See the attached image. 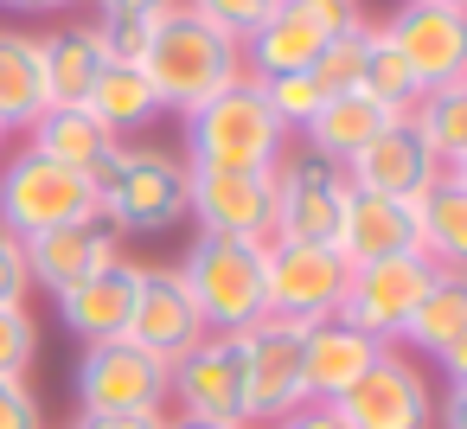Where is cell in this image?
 <instances>
[{"mask_svg": "<svg viewBox=\"0 0 467 429\" xmlns=\"http://www.w3.org/2000/svg\"><path fill=\"white\" fill-rule=\"evenodd\" d=\"M141 71H148V84H154V97H161L167 116H186V110H199L205 97H218V90H231L237 78H250V71H244V46H237L231 33L205 26L199 14H186L180 0L154 20V46H148Z\"/></svg>", "mask_w": 467, "mask_h": 429, "instance_id": "6da1fadb", "label": "cell"}, {"mask_svg": "<svg viewBox=\"0 0 467 429\" xmlns=\"http://www.w3.org/2000/svg\"><path fill=\"white\" fill-rule=\"evenodd\" d=\"M97 218L116 237H167L186 225V161L161 141H122L97 173Z\"/></svg>", "mask_w": 467, "mask_h": 429, "instance_id": "7a4b0ae2", "label": "cell"}, {"mask_svg": "<svg viewBox=\"0 0 467 429\" xmlns=\"http://www.w3.org/2000/svg\"><path fill=\"white\" fill-rule=\"evenodd\" d=\"M180 129H186V148H180L186 167H275L295 148V135L263 103L256 78H237L231 90H218L199 110H186Z\"/></svg>", "mask_w": 467, "mask_h": 429, "instance_id": "3957f363", "label": "cell"}, {"mask_svg": "<svg viewBox=\"0 0 467 429\" xmlns=\"http://www.w3.org/2000/svg\"><path fill=\"white\" fill-rule=\"evenodd\" d=\"M205 333H244L269 314V295H263V244H244V237H192L186 256L173 263Z\"/></svg>", "mask_w": 467, "mask_h": 429, "instance_id": "277c9868", "label": "cell"}, {"mask_svg": "<svg viewBox=\"0 0 467 429\" xmlns=\"http://www.w3.org/2000/svg\"><path fill=\"white\" fill-rule=\"evenodd\" d=\"M78 218H97V180L90 173H71V167L33 154L26 141L0 154V225L14 237H39V231H58Z\"/></svg>", "mask_w": 467, "mask_h": 429, "instance_id": "5b68a950", "label": "cell"}, {"mask_svg": "<svg viewBox=\"0 0 467 429\" xmlns=\"http://www.w3.org/2000/svg\"><path fill=\"white\" fill-rule=\"evenodd\" d=\"M167 410L250 429V371H244V333H205L192 352L167 365Z\"/></svg>", "mask_w": 467, "mask_h": 429, "instance_id": "8992f818", "label": "cell"}, {"mask_svg": "<svg viewBox=\"0 0 467 429\" xmlns=\"http://www.w3.org/2000/svg\"><path fill=\"white\" fill-rule=\"evenodd\" d=\"M365 20V0H282V7L244 39V71L250 78H288L307 71L339 33Z\"/></svg>", "mask_w": 467, "mask_h": 429, "instance_id": "52a82bcc", "label": "cell"}, {"mask_svg": "<svg viewBox=\"0 0 467 429\" xmlns=\"http://www.w3.org/2000/svg\"><path fill=\"white\" fill-rule=\"evenodd\" d=\"M186 218L199 237H275V180L269 167H186Z\"/></svg>", "mask_w": 467, "mask_h": 429, "instance_id": "ba28073f", "label": "cell"}, {"mask_svg": "<svg viewBox=\"0 0 467 429\" xmlns=\"http://www.w3.org/2000/svg\"><path fill=\"white\" fill-rule=\"evenodd\" d=\"M435 378L416 352L384 346L371 359V371L333 403L346 429H435Z\"/></svg>", "mask_w": 467, "mask_h": 429, "instance_id": "9c48e42d", "label": "cell"}, {"mask_svg": "<svg viewBox=\"0 0 467 429\" xmlns=\"http://www.w3.org/2000/svg\"><path fill=\"white\" fill-rule=\"evenodd\" d=\"M346 276L352 269L333 244H288V237L263 244V295H269L275 320H295V327L333 320L339 295H346Z\"/></svg>", "mask_w": 467, "mask_h": 429, "instance_id": "30bf717a", "label": "cell"}, {"mask_svg": "<svg viewBox=\"0 0 467 429\" xmlns=\"http://www.w3.org/2000/svg\"><path fill=\"white\" fill-rule=\"evenodd\" d=\"M78 416H129V410H167V365L141 352L135 340H97L78 352L71 371Z\"/></svg>", "mask_w": 467, "mask_h": 429, "instance_id": "8fae6325", "label": "cell"}, {"mask_svg": "<svg viewBox=\"0 0 467 429\" xmlns=\"http://www.w3.org/2000/svg\"><path fill=\"white\" fill-rule=\"evenodd\" d=\"M435 276H441V269H435L422 250H403V256H384V263H358V269L346 276L339 320L358 327V333H371L378 346H397L403 327H410V314H416V301L429 295Z\"/></svg>", "mask_w": 467, "mask_h": 429, "instance_id": "7c38bea8", "label": "cell"}, {"mask_svg": "<svg viewBox=\"0 0 467 429\" xmlns=\"http://www.w3.org/2000/svg\"><path fill=\"white\" fill-rule=\"evenodd\" d=\"M269 180H275V237H288V244H333L339 212L352 199L346 167H333V161H320L307 148H288L269 167Z\"/></svg>", "mask_w": 467, "mask_h": 429, "instance_id": "4fadbf2b", "label": "cell"}, {"mask_svg": "<svg viewBox=\"0 0 467 429\" xmlns=\"http://www.w3.org/2000/svg\"><path fill=\"white\" fill-rule=\"evenodd\" d=\"M378 39L410 65L422 90L467 78V7H435V0H403L390 20H378Z\"/></svg>", "mask_w": 467, "mask_h": 429, "instance_id": "5bb4252c", "label": "cell"}, {"mask_svg": "<svg viewBox=\"0 0 467 429\" xmlns=\"http://www.w3.org/2000/svg\"><path fill=\"white\" fill-rule=\"evenodd\" d=\"M301 333L295 320L263 314L256 327H244V371H250V429H275L288 410L307 403L301 384Z\"/></svg>", "mask_w": 467, "mask_h": 429, "instance_id": "9a60e30c", "label": "cell"}, {"mask_svg": "<svg viewBox=\"0 0 467 429\" xmlns=\"http://www.w3.org/2000/svg\"><path fill=\"white\" fill-rule=\"evenodd\" d=\"M141 352H154L161 365H173L180 352H192L205 340V320L180 282L173 263H141V282H135V308H129V333Z\"/></svg>", "mask_w": 467, "mask_h": 429, "instance_id": "2e32d148", "label": "cell"}, {"mask_svg": "<svg viewBox=\"0 0 467 429\" xmlns=\"http://www.w3.org/2000/svg\"><path fill=\"white\" fill-rule=\"evenodd\" d=\"M435 173H441V161L422 148V135H416L410 116H390V122L346 161V180H352L358 193H378V199H397V205L422 199Z\"/></svg>", "mask_w": 467, "mask_h": 429, "instance_id": "e0dca14e", "label": "cell"}, {"mask_svg": "<svg viewBox=\"0 0 467 429\" xmlns=\"http://www.w3.org/2000/svg\"><path fill=\"white\" fill-rule=\"evenodd\" d=\"M397 346L448 378H467V269H441L429 282V295L416 301Z\"/></svg>", "mask_w": 467, "mask_h": 429, "instance_id": "ac0fdd59", "label": "cell"}, {"mask_svg": "<svg viewBox=\"0 0 467 429\" xmlns=\"http://www.w3.org/2000/svg\"><path fill=\"white\" fill-rule=\"evenodd\" d=\"M116 256H122V237L103 218H78V225H58V231L26 237V269H33V288H46V295L78 288L84 276H97Z\"/></svg>", "mask_w": 467, "mask_h": 429, "instance_id": "d6986e66", "label": "cell"}, {"mask_svg": "<svg viewBox=\"0 0 467 429\" xmlns=\"http://www.w3.org/2000/svg\"><path fill=\"white\" fill-rule=\"evenodd\" d=\"M135 282H141V263H135V256H116V263H103L97 276H84L78 288L52 295L65 333H78L84 346L122 340V333H129V308H135Z\"/></svg>", "mask_w": 467, "mask_h": 429, "instance_id": "ffe728a7", "label": "cell"}, {"mask_svg": "<svg viewBox=\"0 0 467 429\" xmlns=\"http://www.w3.org/2000/svg\"><path fill=\"white\" fill-rule=\"evenodd\" d=\"M378 352H384V346H378L371 333L346 327L339 314H333V320H314V327L301 333V384H307V403H339V397L371 371Z\"/></svg>", "mask_w": 467, "mask_h": 429, "instance_id": "44dd1931", "label": "cell"}, {"mask_svg": "<svg viewBox=\"0 0 467 429\" xmlns=\"http://www.w3.org/2000/svg\"><path fill=\"white\" fill-rule=\"evenodd\" d=\"M39 58H46V110H84L109 65L97 20H65V26L39 33Z\"/></svg>", "mask_w": 467, "mask_h": 429, "instance_id": "7402d4cb", "label": "cell"}, {"mask_svg": "<svg viewBox=\"0 0 467 429\" xmlns=\"http://www.w3.org/2000/svg\"><path fill=\"white\" fill-rule=\"evenodd\" d=\"M333 250L346 256V269L403 256V250H416V218H410V205L352 186V199H346V212H339V231H333Z\"/></svg>", "mask_w": 467, "mask_h": 429, "instance_id": "603a6c76", "label": "cell"}, {"mask_svg": "<svg viewBox=\"0 0 467 429\" xmlns=\"http://www.w3.org/2000/svg\"><path fill=\"white\" fill-rule=\"evenodd\" d=\"M410 218H416V250L435 269H467V173L461 167H441L429 193L410 199Z\"/></svg>", "mask_w": 467, "mask_h": 429, "instance_id": "cb8c5ba5", "label": "cell"}, {"mask_svg": "<svg viewBox=\"0 0 467 429\" xmlns=\"http://www.w3.org/2000/svg\"><path fill=\"white\" fill-rule=\"evenodd\" d=\"M33 154H46V161H58V167H71V173H103L109 167V154L122 148L90 110H39V122L20 135Z\"/></svg>", "mask_w": 467, "mask_h": 429, "instance_id": "d4e9b609", "label": "cell"}, {"mask_svg": "<svg viewBox=\"0 0 467 429\" xmlns=\"http://www.w3.org/2000/svg\"><path fill=\"white\" fill-rule=\"evenodd\" d=\"M46 110V58H39V33L26 26H0V129L26 135Z\"/></svg>", "mask_w": 467, "mask_h": 429, "instance_id": "484cf974", "label": "cell"}, {"mask_svg": "<svg viewBox=\"0 0 467 429\" xmlns=\"http://www.w3.org/2000/svg\"><path fill=\"white\" fill-rule=\"evenodd\" d=\"M84 110H90L116 141H141V135L167 116L141 65H103V78H97V90H90V103H84Z\"/></svg>", "mask_w": 467, "mask_h": 429, "instance_id": "4316f807", "label": "cell"}, {"mask_svg": "<svg viewBox=\"0 0 467 429\" xmlns=\"http://www.w3.org/2000/svg\"><path fill=\"white\" fill-rule=\"evenodd\" d=\"M384 122H390V116H384L365 90H346V97H327V103L314 110V122L301 129V148L320 154V161H333V167H346Z\"/></svg>", "mask_w": 467, "mask_h": 429, "instance_id": "83f0119b", "label": "cell"}, {"mask_svg": "<svg viewBox=\"0 0 467 429\" xmlns=\"http://www.w3.org/2000/svg\"><path fill=\"white\" fill-rule=\"evenodd\" d=\"M410 122H416L422 148H429L441 167H461V173H467V78L422 90L416 110H410Z\"/></svg>", "mask_w": 467, "mask_h": 429, "instance_id": "f1b7e54d", "label": "cell"}, {"mask_svg": "<svg viewBox=\"0 0 467 429\" xmlns=\"http://www.w3.org/2000/svg\"><path fill=\"white\" fill-rule=\"evenodd\" d=\"M358 90H365L384 116H410L416 97H422V84L410 78V65L378 39V20H371V52H365V78H358Z\"/></svg>", "mask_w": 467, "mask_h": 429, "instance_id": "f546056e", "label": "cell"}, {"mask_svg": "<svg viewBox=\"0 0 467 429\" xmlns=\"http://www.w3.org/2000/svg\"><path fill=\"white\" fill-rule=\"evenodd\" d=\"M365 52H371V20H358L352 33H339V39L307 65L314 90H320V97H346V90H358V78H365Z\"/></svg>", "mask_w": 467, "mask_h": 429, "instance_id": "4dcf8cb0", "label": "cell"}, {"mask_svg": "<svg viewBox=\"0 0 467 429\" xmlns=\"http://www.w3.org/2000/svg\"><path fill=\"white\" fill-rule=\"evenodd\" d=\"M263 84V103L275 110V122L288 129V135H301L307 122H314V110L327 103L320 90H314V78L307 71H288V78H256Z\"/></svg>", "mask_w": 467, "mask_h": 429, "instance_id": "1f68e13d", "label": "cell"}, {"mask_svg": "<svg viewBox=\"0 0 467 429\" xmlns=\"http://www.w3.org/2000/svg\"><path fill=\"white\" fill-rule=\"evenodd\" d=\"M180 7H186V14H199L205 26H218V33H231V39L244 46V39H250L275 7H282V0H180Z\"/></svg>", "mask_w": 467, "mask_h": 429, "instance_id": "d6a6232c", "label": "cell"}, {"mask_svg": "<svg viewBox=\"0 0 467 429\" xmlns=\"http://www.w3.org/2000/svg\"><path fill=\"white\" fill-rule=\"evenodd\" d=\"M33 359H39V320H33V308H0V371L26 378Z\"/></svg>", "mask_w": 467, "mask_h": 429, "instance_id": "836d02e7", "label": "cell"}, {"mask_svg": "<svg viewBox=\"0 0 467 429\" xmlns=\"http://www.w3.org/2000/svg\"><path fill=\"white\" fill-rule=\"evenodd\" d=\"M154 20H161V14H116V20H97L109 65H141L148 46H154Z\"/></svg>", "mask_w": 467, "mask_h": 429, "instance_id": "e575fe53", "label": "cell"}, {"mask_svg": "<svg viewBox=\"0 0 467 429\" xmlns=\"http://www.w3.org/2000/svg\"><path fill=\"white\" fill-rule=\"evenodd\" d=\"M33 295V269H26V237H14L0 225V308H26Z\"/></svg>", "mask_w": 467, "mask_h": 429, "instance_id": "d590c367", "label": "cell"}, {"mask_svg": "<svg viewBox=\"0 0 467 429\" xmlns=\"http://www.w3.org/2000/svg\"><path fill=\"white\" fill-rule=\"evenodd\" d=\"M0 429H52L39 391L26 378H7V371H0Z\"/></svg>", "mask_w": 467, "mask_h": 429, "instance_id": "8d00e7d4", "label": "cell"}, {"mask_svg": "<svg viewBox=\"0 0 467 429\" xmlns=\"http://www.w3.org/2000/svg\"><path fill=\"white\" fill-rule=\"evenodd\" d=\"M435 429H467V378H448L435 391Z\"/></svg>", "mask_w": 467, "mask_h": 429, "instance_id": "74e56055", "label": "cell"}, {"mask_svg": "<svg viewBox=\"0 0 467 429\" xmlns=\"http://www.w3.org/2000/svg\"><path fill=\"white\" fill-rule=\"evenodd\" d=\"M71 429H167V410H129V416H78Z\"/></svg>", "mask_w": 467, "mask_h": 429, "instance_id": "f35d334b", "label": "cell"}, {"mask_svg": "<svg viewBox=\"0 0 467 429\" xmlns=\"http://www.w3.org/2000/svg\"><path fill=\"white\" fill-rule=\"evenodd\" d=\"M275 429H346V423H339L333 403H301V410H288Z\"/></svg>", "mask_w": 467, "mask_h": 429, "instance_id": "ab89813d", "label": "cell"}, {"mask_svg": "<svg viewBox=\"0 0 467 429\" xmlns=\"http://www.w3.org/2000/svg\"><path fill=\"white\" fill-rule=\"evenodd\" d=\"M97 20H116V14H167L173 0H90Z\"/></svg>", "mask_w": 467, "mask_h": 429, "instance_id": "60d3db41", "label": "cell"}, {"mask_svg": "<svg viewBox=\"0 0 467 429\" xmlns=\"http://www.w3.org/2000/svg\"><path fill=\"white\" fill-rule=\"evenodd\" d=\"M84 0H0V14H71Z\"/></svg>", "mask_w": 467, "mask_h": 429, "instance_id": "b9f144b4", "label": "cell"}, {"mask_svg": "<svg viewBox=\"0 0 467 429\" xmlns=\"http://www.w3.org/2000/svg\"><path fill=\"white\" fill-rule=\"evenodd\" d=\"M167 429H231V423H205V416H173V410H167Z\"/></svg>", "mask_w": 467, "mask_h": 429, "instance_id": "7bdbcfd3", "label": "cell"}, {"mask_svg": "<svg viewBox=\"0 0 467 429\" xmlns=\"http://www.w3.org/2000/svg\"><path fill=\"white\" fill-rule=\"evenodd\" d=\"M7 148H14V135H7V129H0V154H7Z\"/></svg>", "mask_w": 467, "mask_h": 429, "instance_id": "ee69618b", "label": "cell"}, {"mask_svg": "<svg viewBox=\"0 0 467 429\" xmlns=\"http://www.w3.org/2000/svg\"><path fill=\"white\" fill-rule=\"evenodd\" d=\"M435 7H467V0H435Z\"/></svg>", "mask_w": 467, "mask_h": 429, "instance_id": "f6af8a7d", "label": "cell"}]
</instances>
